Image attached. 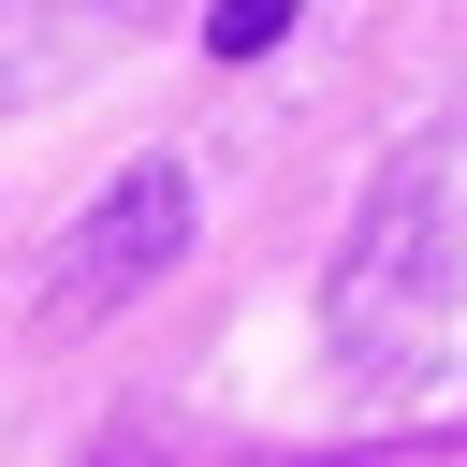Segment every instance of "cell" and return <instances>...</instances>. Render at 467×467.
Wrapping results in <instances>:
<instances>
[{"label": "cell", "instance_id": "1", "mask_svg": "<svg viewBox=\"0 0 467 467\" xmlns=\"http://www.w3.org/2000/svg\"><path fill=\"white\" fill-rule=\"evenodd\" d=\"M175 248H190V175H175V161H131V175L88 204L73 263H58V306H117V292H146Z\"/></svg>", "mask_w": 467, "mask_h": 467}, {"label": "cell", "instance_id": "3", "mask_svg": "<svg viewBox=\"0 0 467 467\" xmlns=\"http://www.w3.org/2000/svg\"><path fill=\"white\" fill-rule=\"evenodd\" d=\"M0 15H29V0H0ZM102 15H131V0H73V29H102Z\"/></svg>", "mask_w": 467, "mask_h": 467}, {"label": "cell", "instance_id": "2", "mask_svg": "<svg viewBox=\"0 0 467 467\" xmlns=\"http://www.w3.org/2000/svg\"><path fill=\"white\" fill-rule=\"evenodd\" d=\"M277 29H292V0H204V44L219 58H263Z\"/></svg>", "mask_w": 467, "mask_h": 467}]
</instances>
